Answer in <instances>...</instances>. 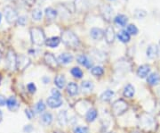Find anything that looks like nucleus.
Listing matches in <instances>:
<instances>
[{
  "label": "nucleus",
  "mask_w": 160,
  "mask_h": 133,
  "mask_svg": "<svg viewBox=\"0 0 160 133\" xmlns=\"http://www.w3.org/2000/svg\"><path fill=\"white\" fill-rule=\"evenodd\" d=\"M57 120L58 122H59V124L62 125V126H64V125L67 124V122H68V117H67V113H66V111H61V112L58 114Z\"/></svg>",
  "instance_id": "22"
},
{
  "label": "nucleus",
  "mask_w": 160,
  "mask_h": 133,
  "mask_svg": "<svg viewBox=\"0 0 160 133\" xmlns=\"http://www.w3.org/2000/svg\"><path fill=\"white\" fill-rule=\"evenodd\" d=\"M46 102H47L48 106H50L51 108H58V107L62 106V99L54 98V97L48 98Z\"/></svg>",
  "instance_id": "14"
},
{
  "label": "nucleus",
  "mask_w": 160,
  "mask_h": 133,
  "mask_svg": "<svg viewBox=\"0 0 160 133\" xmlns=\"http://www.w3.org/2000/svg\"><path fill=\"white\" fill-rule=\"evenodd\" d=\"M75 6L76 8L78 10V11H83L86 9V3H85V0H76L75 1Z\"/></svg>",
  "instance_id": "34"
},
{
  "label": "nucleus",
  "mask_w": 160,
  "mask_h": 133,
  "mask_svg": "<svg viewBox=\"0 0 160 133\" xmlns=\"http://www.w3.org/2000/svg\"><path fill=\"white\" fill-rule=\"evenodd\" d=\"M90 35H91V37L93 40H101L104 37V31L100 28H92L90 30Z\"/></svg>",
  "instance_id": "15"
},
{
  "label": "nucleus",
  "mask_w": 160,
  "mask_h": 133,
  "mask_svg": "<svg viewBox=\"0 0 160 133\" xmlns=\"http://www.w3.org/2000/svg\"><path fill=\"white\" fill-rule=\"evenodd\" d=\"M61 43V39L59 37H52L49 38L48 40H46V46L52 47V48H54V47H57Z\"/></svg>",
  "instance_id": "19"
},
{
  "label": "nucleus",
  "mask_w": 160,
  "mask_h": 133,
  "mask_svg": "<svg viewBox=\"0 0 160 133\" xmlns=\"http://www.w3.org/2000/svg\"><path fill=\"white\" fill-rule=\"evenodd\" d=\"M54 84L57 86L59 88H63L66 84V79L63 75H58L55 80H54Z\"/></svg>",
  "instance_id": "27"
},
{
  "label": "nucleus",
  "mask_w": 160,
  "mask_h": 133,
  "mask_svg": "<svg viewBox=\"0 0 160 133\" xmlns=\"http://www.w3.org/2000/svg\"><path fill=\"white\" fill-rule=\"evenodd\" d=\"M113 96H114V91H113V90H110V89H108V90L104 91V92L101 95V99H102V101L108 102L109 100H111V98H113Z\"/></svg>",
  "instance_id": "29"
},
{
  "label": "nucleus",
  "mask_w": 160,
  "mask_h": 133,
  "mask_svg": "<svg viewBox=\"0 0 160 133\" xmlns=\"http://www.w3.org/2000/svg\"><path fill=\"white\" fill-rule=\"evenodd\" d=\"M72 61H73V56L71 54L69 53H62L58 57V62L62 64H69Z\"/></svg>",
  "instance_id": "11"
},
{
  "label": "nucleus",
  "mask_w": 160,
  "mask_h": 133,
  "mask_svg": "<svg viewBox=\"0 0 160 133\" xmlns=\"http://www.w3.org/2000/svg\"><path fill=\"white\" fill-rule=\"evenodd\" d=\"M132 133H139V132H137V131H134V132H132Z\"/></svg>",
  "instance_id": "48"
},
{
  "label": "nucleus",
  "mask_w": 160,
  "mask_h": 133,
  "mask_svg": "<svg viewBox=\"0 0 160 133\" xmlns=\"http://www.w3.org/2000/svg\"><path fill=\"white\" fill-rule=\"evenodd\" d=\"M104 37H105V40H106V42L109 43V44H111L113 43L115 40V30L112 27H108L106 30H105V33H104Z\"/></svg>",
  "instance_id": "13"
},
{
  "label": "nucleus",
  "mask_w": 160,
  "mask_h": 133,
  "mask_svg": "<svg viewBox=\"0 0 160 133\" xmlns=\"http://www.w3.org/2000/svg\"><path fill=\"white\" fill-rule=\"evenodd\" d=\"M6 105H7V108L11 111H16L19 108V106H20L17 99L15 98L14 97H11V98H9L7 99Z\"/></svg>",
  "instance_id": "17"
},
{
  "label": "nucleus",
  "mask_w": 160,
  "mask_h": 133,
  "mask_svg": "<svg viewBox=\"0 0 160 133\" xmlns=\"http://www.w3.org/2000/svg\"><path fill=\"white\" fill-rule=\"evenodd\" d=\"M30 38L32 43L36 46H43L46 44V36L44 31L39 28H31L30 29Z\"/></svg>",
  "instance_id": "2"
},
{
  "label": "nucleus",
  "mask_w": 160,
  "mask_h": 133,
  "mask_svg": "<svg viewBox=\"0 0 160 133\" xmlns=\"http://www.w3.org/2000/svg\"><path fill=\"white\" fill-rule=\"evenodd\" d=\"M2 117H3V114H2V112L0 111V122L2 121Z\"/></svg>",
  "instance_id": "45"
},
{
  "label": "nucleus",
  "mask_w": 160,
  "mask_h": 133,
  "mask_svg": "<svg viewBox=\"0 0 160 133\" xmlns=\"http://www.w3.org/2000/svg\"><path fill=\"white\" fill-rule=\"evenodd\" d=\"M36 109H37L38 113H42V112L46 110V104L43 101H39L36 105Z\"/></svg>",
  "instance_id": "37"
},
{
  "label": "nucleus",
  "mask_w": 160,
  "mask_h": 133,
  "mask_svg": "<svg viewBox=\"0 0 160 133\" xmlns=\"http://www.w3.org/2000/svg\"><path fill=\"white\" fill-rule=\"evenodd\" d=\"M62 40L67 46L78 47L79 46L80 41L78 37L71 30H64L62 34Z\"/></svg>",
  "instance_id": "1"
},
{
  "label": "nucleus",
  "mask_w": 160,
  "mask_h": 133,
  "mask_svg": "<svg viewBox=\"0 0 160 133\" xmlns=\"http://www.w3.org/2000/svg\"><path fill=\"white\" fill-rule=\"evenodd\" d=\"M23 2L29 6H32V5H34L35 0H23Z\"/></svg>",
  "instance_id": "44"
},
{
  "label": "nucleus",
  "mask_w": 160,
  "mask_h": 133,
  "mask_svg": "<svg viewBox=\"0 0 160 133\" xmlns=\"http://www.w3.org/2000/svg\"><path fill=\"white\" fill-rule=\"evenodd\" d=\"M1 20H2V14H1V13H0V23H1Z\"/></svg>",
  "instance_id": "46"
},
{
  "label": "nucleus",
  "mask_w": 160,
  "mask_h": 133,
  "mask_svg": "<svg viewBox=\"0 0 160 133\" xmlns=\"http://www.w3.org/2000/svg\"><path fill=\"white\" fill-rule=\"evenodd\" d=\"M97 115H98V113H97V111L95 110V109H93V108L89 109L88 112L86 113V121H87L88 122H92L93 121H95V119L97 118Z\"/></svg>",
  "instance_id": "23"
},
{
  "label": "nucleus",
  "mask_w": 160,
  "mask_h": 133,
  "mask_svg": "<svg viewBox=\"0 0 160 133\" xmlns=\"http://www.w3.org/2000/svg\"><path fill=\"white\" fill-rule=\"evenodd\" d=\"M149 72H150V66L147 64H143L142 66H140L137 70L138 77L142 79L146 78L149 74Z\"/></svg>",
  "instance_id": "12"
},
{
  "label": "nucleus",
  "mask_w": 160,
  "mask_h": 133,
  "mask_svg": "<svg viewBox=\"0 0 160 133\" xmlns=\"http://www.w3.org/2000/svg\"><path fill=\"white\" fill-rule=\"evenodd\" d=\"M140 125L145 130H151L155 128L154 119L150 115L144 114L140 119Z\"/></svg>",
  "instance_id": "4"
},
{
  "label": "nucleus",
  "mask_w": 160,
  "mask_h": 133,
  "mask_svg": "<svg viewBox=\"0 0 160 133\" xmlns=\"http://www.w3.org/2000/svg\"><path fill=\"white\" fill-rule=\"evenodd\" d=\"M4 14H5V18H6V22L8 23H14L17 22L18 20V13L17 12L15 11L12 7L11 6H6L4 8Z\"/></svg>",
  "instance_id": "5"
},
{
  "label": "nucleus",
  "mask_w": 160,
  "mask_h": 133,
  "mask_svg": "<svg viewBox=\"0 0 160 133\" xmlns=\"http://www.w3.org/2000/svg\"><path fill=\"white\" fill-rule=\"evenodd\" d=\"M81 89L84 93H90L93 89V83L92 81H85L81 83Z\"/></svg>",
  "instance_id": "20"
},
{
  "label": "nucleus",
  "mask_w": 160,
  "mask_h": 133,
  "mask_svg": "<svg viewBox=\"0 0 160 133\" xmlns=\"http://www.w3.org/2000/svg\"><path fill=\"white\" fill-rule=\"evenodd\" d=\"M52 115L50 113H46L44 114L42 117H41V121L42 122L45 124V125H50L52 122Z\"/></svg>",
  "instance_id": "30"
},
{
  "label": "nucleus",
  "mask_w": 160,
  "mask_h": 133,
  "mask_svg": "<svg viewBox=\"0 0 160 133\" xmlns=\"http://www.w3.org/2000/svg\"><path fill=\"white\" fill-rule=\"evenodd\" d=\"M57 133H62V132H57Z\"/></svg>",
  "instance_id": "49"
},
{
  "label": "nucleus",
  "mask_w": 160,
  "mask_h": 133,
  "mask_svg": "<svg viewBox=\"0 0 160 133\" xmlns=\"http://www.w3.org/2000/svg\"><path fill=\"white\" fill-rule=\"evenodd\" d=\"M6 101L7 100L6 99V98L3 95H0V106H4L6 104Z\"/></svg>",
  "instance_id": "42"
},
{
  "label": "nucleus",
  "mask_w": 160,
  "mask_h": 133,
  "mask_svg": "<svg viewBox=\"0 0 160 133\" xmlns=\"http://www.w3.org/2000/svg\"><path fill=\"white\" fill-rule=\"evenodd\" d=\"M30 64V60L24 55H21L17 57V68L21 71L26 69Z\"/></svg>",
  "instance_id": "10"
},
{
  "label": "nucleus",
  "mask_w": 160,
  "mask_h": 133,
  "mask_svg": "<svg viewBox=\"0 0 160 133\" xmlns=\"http://www.w3.org/2000/svg\"><path fill=\"white\" fill-rule=\"evenodd\" d=\"M128 107H129L128 104L126 101H124L122 99H118L112 105V110H113L115 115L119 116L123 114H125L126 111L128 110Z\"/></svg>",
  "instance_id": "3"
},
{
  "label": "nucleus",
  "mask_w": 160,
  "mask_h": 133,
  "mask_svg": "<svg viewBox=\"0 0 160 133\" xmlns=\"http://www.w3.org/2000/svg\"><path fill=\"white\" fill-rule=\"evenodd\" d=\"M45 13H46V18L49 19V20H54L56 18V16H57V11L54 10L52 7H47Z\"/></svg>",
  "instance_id": "28"
},
{
  "label": "nucleus",
  "mask_w": 160,
  "mask_h": 133,
  "mask_svg": "<svg viewBox=\"0 0 160 133\" xmlns=\"http://www.w3.org/2000/svg\"><path fill=\"white\" fill-rule=\"evenodd\" d=\"M52 97H54V98H61V92L57 90V89H52Z\"/></svg>",
  "instance_id": "41"
},
{
  "label": "nucleus",
  "mask_w": 160,
  "mask_h": 133,
  "mask_svg": "<svg viewBox=\"0 0 160 133\" xmlns=\"http://www.w3.org/2000/svg\"><path fill=\"white\" fill-rule=\"evenodd\" d=\"M74 133H89V130L86 127H77L74 130Z\"/></svg>",
  "instance_id": "39"
},
{
  "label": "nucleus",
  "mask_w": 160,
  "mask_h": 133,
  "mask_svg": "<svg viewBox=\"0 0 160 133\" xmlns=\"http://www.w3.org/2000/svg\"><path fill=\"white\" fill-rule=\"evenodd\" d=\"M71 74L73 77L75 78H77V79H81L82 77H83V72H82V70L78 68V67H74V68H72L71 69Z\"/></svg>",
  "instance_id": "33"
},
{
  "label": "nucleus",
  "mask_w": 160,
  "mask_h": 133,
  "mask_svg": "<svg viewBox=\"0 0 160 133\" xmlns=\"http://www.w3.org/2000/svg\"><path fill=\"white\" fill-rule=\"evenodd\" d=\"M147 15V13L144 10H142V9H136L135 10V13H134V16L137 18V19H142L145 16Z\"/></svg>",
  "instance_id": "36"
},
{
  "label": "nucleus",
  "mask_w": 160,
  "mask_h": 133,
  "mask_svg": "<svg viewBox=\"0 0 160 133\" xmlns=\"http://www.w3.org/2000/svg\"><path fill=\"white\" fill-rule=\"evenodd\" d=\"M6 67L10 71H14L17 68V56L13 51L9 50L6 55Z\"/></svg>",
  "instance_id": "6"
},
{
  "label": "nucleus",
  "mask_w": 160,
  "mask_h": 133,
  "mask_svg": "<svg viewBox=\"0 0 160 133\" xmlns=\"http://www.w3.org/2000/svg\"><path fill=\"white\" fill-rule=\"evenodd\" d=\"M26 115L28 116L29 119H32V117L34 116V112L31 111L30 109H27L26 110Z\"/></svg>",
  "instance_id": "43"
},
{
  "label": "nucleus",
  "mask_w": 160,
  "mask_h": 133,
  "mask_svg": "<svg viewBox=\"0 0 160 133\" xmlns=\"http://www.w3.org/2000/svg\"><path fill=\"white\" fill-rule=\"evenodd\" d=\"M118 38L123 43H128L130 41V39H131L130 34L126 30H121V31H119L118 33Z\"/></svg>",
  "instance_id": "24"
},
{
  "label": "nucleus",
  "mask_w": 160,
  "mask_h": 133,
  "mask_svg": "<svg viewBox=\"0 0 160 133\" xmlns=\"http://www.w3.org/2000/svg\"><path fill=\"white\" fill-rule=\"evenodd\" d=\"M44 60L48 66H50L51 68H53V69L56 68L58 66V64H59L58 59H56L55 56L51 53H46L45 56H44Z\"/></svg>",
  "instance_id": "8"
},
{
  "label": "nucleus",
  "mask_w": 160,
  "mask_h": 133,
  "mask_svg": "<svg viewBox=\"0 0 160 133\" xmlns=\"http://www.w3.org/2000/svg\"><path fill=\"white\" fill-rule=\"evenodd\" d=\"M78 62L86 68H91V66L92 65V62L90 60V58L87 57L86 56H84V55L78 56Z\"/></svg>",
  "instance_id": "18"
},
{
  "label": "nucleus",
  "mask_w": 160,
  "mask_h": 133,
  "mask_svg": "<svg viewBox=\"0 0 160 133\" xmlns=\"http://www.w3.org/2000/svg\"><path fill=\"white\" fill-rule=\"evenodd\" d=\"M126 31H127L130 35H137L138 29L134 24H129V25L127 26Z\"/></svg>",
  "instance_id": "35"
},
{
  "label": "nucleus",
  "mask_w": 160,
  "mask_h": 133,
  "mask_svg": "<svg viewBox=\"0 0 160 133\" xmlns=\"http://www.w3.org/2000/svg\"><path fill=\"white\" fill-rule=\"evenodd\" d=\"M134 87L131 84H127L124 88V96L128 98H132L134 95Z\"/></svg>",
  "instance_id": "26"
},
{
  "label": "nucleus",
  "mask_w": 160,
  "mask_h": 133,
  "mask_svg": "<svg viewBox=\"0 0 160 133\" xmlns=\"http://www.w3.org/2000/svg\"><path fill=\"white\" fill-rule=\"evenodd\" d=\"M67 92L70 96H76L78 93V86L74 82H69L67 85Z\"/></svg>",
  "instance_id": "21"
},
{
  "label": "nucleus",
  "mask_w": 160,
  "mask_h": 133,
  "mask_svg": "<svg viewBox=\"0 0 160 133\" xmlns=\"http://www.w3.org/2000/svg\"><path fill=\"white\" fill-rule=\"evenodd\" d=\"M92 74L93 76H96V77H100L103 74L104 72V70L102 66H94L92 67L91 70Z\"/></svg>",
  "instance_id": "31"
},
{
  "label": "nucleus",
  "mask_w": 160,
  "mask_h": 133,
  "mask_svg": "<svg viewBox=\"0 0 160 133\" xmlns=\"http://www.w3.org/2000/svg\"><path fill=\"white\" fill-rule=\"evenodd\" d=\"M147 81L150 86H157L158 85L160 82V76L158 73L157 72H153V73H150L148 78H147Z\"/></svg>",
  "instance_id": "16"
},
{
  "label": "nucleus",
  "mask_w": 160,
  "mask_h": 133,
  "mask_svg": "<svg viewBox=\"0 0 160 133\" xmlns=\"http://www.w3.org/2000/svg\"><path fill=\"white\" fill-rule=\"evenodd\" d=\"M158 54H159V49L157 45L155 44H150L147 50H146V55H147V57L149 59H155L158 56Z\"/></svg>",
  "instance_id": "9"
},
{
  "label": "nucleus",
  "mask_w": 160,
  "mask_h": 133,
  "mask_svg": "<svg viewBox=\"0 0 160 133\" xmlns=\"http://www.w3.org/2000/svg\"><path fill=\"white\" fill-rule=\"evenodd\" d=\"M100 12H101V14L105 21H107V22L111 21V19L113 17V14H114V11L109 5H102L100 7Z\"/></svg>",
  "instance_id": "7"
},
{
  "label": "nucleus",
  "mask_w": 160,
  "mask_h": 133,
  "mask_svg": "<svg viewBox=\"0 0 160 133\" xmlns=\"http://www.w3.org/2000/svg\"><path fill=\"white\" fill-rule=\"evenodd\" d=\"M27 88H28V90H29L30 93L36 92L37 88H36V86H35L34 83H32V82H31V83H29V84H28V86H27Z\"/></svg>",
  "instance_id": "40"
},
{
  "label": "nucleus",
  "mask_w": 160,
  "mask_h": 133,
  "mask_svg": "<svg viewBox=\"0 0 160 133\" xmlns=\"http://www.w3.org/2000/svg\"><path fill=\"white\" fill-rule=\"evenodd\" d=\"M27 23H28V18H27V16L22 15V16H20V17L18 18L17 23L20 26H25L27 24Z\"/></svg>",
  "instance_id": "38"
},
{
  "label": "nucleus",
  "mask_w": 160,
  "mask_h": 133,
  "mask_svg": "<svg viewBox=\"0 0 160 133\" xmlns=\"http://www.w3.org/2000/svg\"><path fill=\"white\" fill-rule=\"evenodd\" d=\"M0 61H1V54H0Z\"/></svg>",
  "instance_id": "47"
},
{
  "label": "nucleus",
  "mask_w": 160,
  "mask_h": 133,
  "mask_svg": "<svg viewBox=\"0 0 160 133\" xmlns=\"http://www.w3.org/2000/svg\"><path fill=\"white\" fill-rule=\"evenodd\" d=\"M43 16V12L39 8H36L32 11V18L35 21H40Z\"/></svg>",
  "instance_id": "32"
},
{
  "label": "nucleus",
  "mask_w": 160,
  "mask_h": 133,
  "mask_svg": "<svg viewBox=\"0 0 160 133\" xmlns=\"http://www.w3.org/2000/svg\"><path fill=\"white\" fill-rule=\"evenodd\" d=\"M127 22H128V18L126 15H124V14H118L115 18V23H117L118 25L121 26V27L126 26Z\"/></svg>",
  "instance_id": "25"
}]
</instances>
